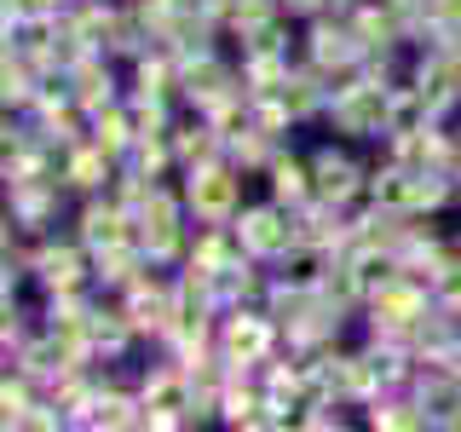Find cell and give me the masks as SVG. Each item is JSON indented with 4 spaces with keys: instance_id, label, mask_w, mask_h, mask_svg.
<instances>
[{
    "instance_id": "1",
    "label": "cell",
    "mask_w": 461,
    "mask_h": 432,
    "mask_svg": "<svg viewBox=\"0 0 461 432\" xmlns=\"http://www.w3.org/2000/svg\"><path fill=\"white\" fill-rule=\"evenodd\" d=\"M323 127L335 139H352V144H381L386 127H393V86L381 81H346L323 110Z\"/></svg>"
},
{
    "instance_id": "2",
    "label": "cell",
    "mask_w": 461,
    "mask_h": 432,
    "mask_svg": "<svg viewBox=\"0 0 461 432\" xmlns=\"http://www.w3.org/2000/svg\"><path fill=\"white\" fill-rule=\"evenodd\" d=\"M179 184H185V208H191V220L196 225H230L242 213V184H249V173H242L237 162H208V167H185L179 173Z\"/></svg>"
},
{
    "instance_id": "3",
    "label": "cell",
    "mask_w": 461,
    "mask_h": 432,
    "mask_svg": "<svg viewBox=\"0 0 461 432\" xmlns=\"http://www.w3.org/2000/svg\"><path fill=\"white\" fill-rule=\"evenodd\" d=\"M312 191L323 196V202H335V208H357L369 191V156H357L352 150V139H323V144H312Z\"/></svg>"
},
{
    "instance_id": "4",
    "label": "cell",
    "mask_w": 461,
    "mask_h": 432,
    "mask_svg": "<svg viewBox=\"0 0 461 432\" xmlns=\"http://www.w3.org/2000/svg\"><path fill=\"white\" fill-rule=\"evenodd\" d=\"M237 237H242V248H249L254 259H283L288 248L300 242V213L288 208V202H277V196H259V202H242V213L237 220Z\"/></svg>"
},
{
    "instance_id": "5",
    "label": "cell",
    "mask_w": 461,
    "mask_h": 432,
    "mask_svg": "<svg viewBox=\"0 0 461 432\" xmlns=\"http://www.w3.org/2000/svg\"><path fill=\"white\" fill-rule=\"evenodd\" d=\"M69 208H76V196L64 191V179H12L6 184V220L12 225H23V230H58V225H69Z\"/></svg>"
},
{
    "instance_id": "6",
    "label": "cell",
    "mask_w": 461,
    "mask_h": 432,
    "mask_svg": "<svg viewBox=\"0 0 461 432\" xmlns=\"http://www.w3.org/2000/svg\"><path fill=\"white\" fill-rule=\"evenodd\" d=\"M283 346V323L259 306H225L220 311V352L230 364H266Z\"/></svg>"
},
{
    "instance_id": "7",
    "label": "cell",
    "mask_w": 461,
    "mask_h": 432,
    "mask_svg": "<svg viewBox=\"0 0 461 432\" xmlns=\"http://www.w3.org/2000/svg\"><path fill=\"white\" fill-rule=\"evenodd\" d=\"M69 230H76L93 254H104V248H122V242H139V213L122 208L110 191H98V196H81L76 208H69Z\"/></svg>"
},
{
    "instance_id": "8",
    "label": "cell",
    "mask_w": 461,
    "mask_h": 432,
    "mask_svg": "<svg viewBox=\"0 0 461 432\" xmlns=\"http://www.w3.org/2000/svg\"><path fill=\"white\" fill-rule=\"evenodd\" d=\"M300 52L312 58L323 76H346V69H364V40H357L352 18H340V12H323V18L306 23V35H300Z\"/></svg>"
},
{
    "instance_id": "9",
    "label": "cell",
    "mask_w": 461,
    "mask_h": 432,
    "mask_svg": "<svg viewBox=\"0 0 461 432\" xmlns=\"http://www.w3.org/2000/svg\"><path fill=\"white\" fill-rule=\"evenodd\" d=\"M115 167H122V162H115L104 144H93V139H76V144H64V150H58V179H64V191L76 196V202L110 191Z\"/></svg>"
},
{
    "instance_id": "10",
    "label": "cell",
    "mask_w": 461,
    "mask_h": 432,
    "mask_svg": "<svg viewBox=\"0 0 461 432\" xmlns=\"http://www.w3.org/2000/svg\"><path fill=\"white\" fill-rule=\"evenodd\" d=\"M242 259H254V254L242 248L237 225H196V230H191V254H185V266H191V271L225 277V271H237Z\"/></svg>"
},
{
    "instance_id": "11",
    "label": "cell",
    "mask_w": 461,
    "mask_h": 432,
    "mask_svg": "<svg viewBox=\"0 0 461 432\" xmlns=\"http://www.w3.org/2000/svg\"><path fill=\"white\" fill-rule=\"evenodd\" d=\"M167 139H173V156H179V173H185V167L225 162V150H230V139L208 122V115H196V110H185L179 122H173V133H167Z\"/></svg>"
},
{
    "instance_id": "12",
    "label": "cell",
    "mask_w": 461,
    "mask_h": 432,
    "mask_svg": "<svg viewBox=\"0 0 461 432\" xmlns=\"http://www.w3.org/2000/svg\"><path fill=\"white\" fill-rule=\"evenodd\" d=\"M259 179H266V196L288 202V208H306V202L317 196V191H312V156H306V150H294V139L283 144L277 162L259 173Z\"/></svg>"
},
{
    "instance_id": "13",
    "label": "cell",
    "mask_w": 461,
    "mask_h": 432,
    "mask_svg": "<svg viewBox=\"0 0 461 432\" xmlns=\"http://www.w3.org/2000/svg\"><path fill=\"white\" fill-rule=\"evenodd\" d=\"M357 421L375 427V432H432V415L415 392H381L375 403H364Z\"/></svg>"
},
{
    "instance_id": "14",
    "label": "cell",
    "mask_w": 461,
    "mask_h": 432,
    "mask_svg": "<svg viewBox=\"0 0 461 432\" xmlns=\"http://www.w3.org/2000/svg\"><path fill=\"white\" fill-rule=\"evenodd\" d=\"M329 266H335V254H323V248H312V242H294L283 259H271V271H277V283L283 288H294V294H317L329 277Z\"/></svg>"
},
{
    "instance_id": "15",
    "label": "cell",
    "mask_w": 461,
    "mask_h": 432,
    "mask_svg": "<svg viewBox=\"0 0 461 432\" xmlns=\"http://www.w3.org/2000/svg\"><path fill=\"white\" fill-rule=\"evenodd\" d=\"M41 81H47V69H35L23 52H6V64H0V104H6V115H23L35 104Z\"/></svg>"
},
{
    "instance_id": "16",
    "label": "cell",
    "mask_w": 461,
    "mask_h": 432,
    "mask_svg": "<svg viewBox=\"0 0 461 432\" xmlns=\"http://www.w3.org/2000/svg\"><path fill=\"white\" fill-rule=\"evenodd\" d=\"M86 139L104 144L115 162H127V156H133V144H139V127H133V110H127V98H122V104H110V110H98L93 127H86Z\"/></svg>"
},
{
    "instance_id": "17",
    "label": "cell",
    "mask_w": 461,
    "mask_h": 432,
    "mask_svg": "<svg viewBox=\"0 0 461 432\" xmlns=\"http://www.w3.org/2000/svg\"><path fill=\"white\" fill-rule=\"evenodd\" d=\"M294 58L300 52H242L237 69H242V81H249L254 93H283L288 76H294Z\"/></svg>"
},
{
    "instance_id": "18",
    "label": "cell",
    "mask_w": 461,
    "mask_h": 432,
    "mask_svg": "<svg viewBox=\"0 0 461 432\" xmlns=\"http://www.w3.org/2000/svg\"><path fill=\"white\" fill-rule=\"evenodd\" d=\"M288 139H277V133H259V127H242V133H230V162H237L242 173H249V179H259V173H266L271 162H277V150H283Z\"/></svg>"
},
{
    "instance_id": "19",
    "label": "cell",
    "mask_w": 461,
    "mask_h": 432,
    "mask_svg": "<svg viewBox=\"0 0 461 432\" xmlns=\"http://www.w3.org/2000/svg\"><path fill=\"white\" fill-rule=\"evenodd\" d=\"M127 162H133L139 173H150V179H173V173H179V156H173V139L167 133H144Z\"/></svg>"
},
{
    "instance_id": "20",
    "label": "cell",
    "mask_w": 461,
    "mask_h": 432,
    "mask_svg": "<svg viewBox=\"0 0 461 432\" xmlns=\"http://www.w3.org/2000/svg\"><path fill=\"white\" fill-rule=\"evenodd\" d=\"M150 191H156V179H150V173H139L133 162H122V167H115V179H110V196L115 202H122V208H144V202H150Z\"/></svg>"
},
{
    "instance_id": "21",
    "label": "cell",
    "mask_w": 461,
    "mask_h": 432,
    "mask_svg": "<svg viewBox=\"0 0 461 432\" xmlns=\"http://www.w3.org/2000/svg\"><path fill=\"white\" fill-rule=\"evenodd\" d=\"M69 0H0V18L6 23H23V18H58Z\"/></svg>"
},
{
    "instance_id": "22",
    "label": "cell",
    "mask_w": 461,
    "mask_h": 432,
    "mask_svg": "<svg viewBox=\"0 0 461 432\" xmlns=\"http://www.w3.org/2000/svg\"><path fill=\"white\" fill-rule=\"evenodd\" d=\"M432 300H438L444 311H461V254L438 271V277H432Z\"/></svg>"
},
{
    "instance_id": "23",
    "label": "cell",
    "mask_w": 461,
    "mask_h": 432,
    "mask_svg": "<svg viewBox=\"0 0 461 432\" xmlns=\"http://www.w3.org/2000/svg\"><path fill=\"white\" fill-rule=\"evenodd\" d=\"M283 12H288V18H300V23H312V18H323V12H329V0H283Z\"/></svg>"
},
{
    "instance_id": "24",
    "label": "cell",
    "mask_w": 461,
    "mask_h": 432,
    "mask_svg": "<svg viewBox=\"0 0 461 432\" xmlns=\"http://www.w3.org/2000/svg\"><path fill=\"white\" fill-rule=\"evenodd\" d=\"M450 242H456V254H461V225H456V230H450Z\"/></svg>"
},
{
    "instance_id": "25",
    "label": "cell",
    "mask_w": 461,
    "mask_h": 432,
    "mask_svg": "<svg viewBox=\"0 0 461 432\" xmlns=\"http://www.w3.org/2000/svg\"><path fill=\"white\" fill-rule=\"evenodd\" d=\"M456 196H461V162H456Z\"/></svg>"
},
{
    "instance_id": "26",
    "label": "cell",
    "mask_w": 461,
    "mask_h": 432,
    "mask_svg": "<svg viewBox=\"0 0 461 432\" xmlns=\"http://www.w3.org/2000/svg\"><path fill=\"white\" fill-rule=\"evenodd\" d=\"M456 133H461V122H456Z\"/></svg>"
}]
</instances>
